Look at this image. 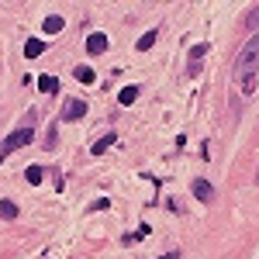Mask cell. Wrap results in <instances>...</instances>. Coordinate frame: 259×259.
<instances>
[{"mask_svg": "<svg viewBox=\"0 0 259 259\" xmlns=\"http://www.w3.org/2000/svg\"><path fill=\"white\" fill-rule=\"evenodd\" d=\"M41 31H45V35H59V31H62V18H59V14L45 18V24H41Z\"/></svg>", "mask_w": 259, "mask_h": 259, "instance_id": "30bf717a", "label": "cell"}, {"mask_svg": "<svg viewBox=\"0 0 259 259\" xmlns=\"http://www.w3.org/2000/svg\"><path fill=\"white\" fill-rule=\"evenodd\" d=\"M194 197H197L200 204H211V200H214V187H211L207 180H194Z\"/></svg>", "mask_w": 259, "mask_h": 259, "instance_id": "5b68a950", "label": "cell"}, {"mask_svg": "<svg viewBox=\"0 0 259 259\" xmlns=\"http://www.w3.org/2000/svg\"><path fill=\"white\" fill-rule=\"evenodd\" d=\"M114 142H118L114 135H104V139H97L94 145H90V152H94V156H104V152H107V149H111Z\"/></svg>", "mask_w": 259, "mask_h": 259, "instance_id": "9c48e42d", "label": "cell"}, {"mask_svg": "<svg viewBox=\"0 0 259 259\" xmlns=\"http://www.w3.org/2000/svg\"><path fill=\"white\" fill-rule=\"evenodd\" d=\"M41 145H45V149H56V145H59V128H56V124H49V132H45V142H41Z\"/></svg>", "mask_w": 259, "mask_h": 259, "instance_id": "9a60e30c", "label": "cell"}, {"mask_svg": "<svg viewBox=\"0 0 259 259\" xmlns=\"http://www.w3.org/2000/svg\"><path fill=\"white\" fill-rule=\"evenodd\" d=\"M135 100H139V87H124V90L118 94V104H121V107H132Z\"/></svg>", "mask_w": 259, "mask_h": 259, "instance_id": "ba28073f", "label": "cell"}, {"mask_svg": "<svg viewBox=\"0 0 259 259\" xmlns=\"http://www.w3.org/2000/svg\"><path fill=\"white\" fill-rule=\"evenodd\" d=\"M31 128H35V124H21L18 132H11V135L4 139V145H0V162L7 159L11 152H18V149H24L28 142L35 139V132H31Z\"/></svg>", "mask_w": 259, "mask_h": 259, "instance_id": "7a4b0ae2", "label": "cell"}, {"mask_svg": "<svg viewBox=\"0 0 259 259\" xmlns=\"http://www.w3.org/2000/svg\"><path fill=\"white\" fill-rule=\"evenodd\" d=\"M256 183H259V169H256Z\"/></svg>", "mask_w": 259, "mask_h": 259, "instance_id": "ffe728a7", "label": "cell"}, {"mask_svg": "<svg viewBox=\"0 0 259 259\" xmlns=\"http://www.w3.org/2000/svg\"><path fill=\"white\" fill-rule=\"evenodd\" d=\"M207 52H211V45H207V41H200V45L190 49V62H187V73H190V76H197V73H200V62H204Z\"/></svg>", "mask_w": 259, "mask_h": 259, "instance_id": "3957f363", "label": "cell"}, {"mask_svg": "<svg viewBox=\"0 0 259 259\" xmlns=\"http://www.w3.org/2000/svg\"><path fill=\"white\" fill-rule=\"evenodd\" d=\"M73 76H76L80 83H97V73H94L90 66H76V69H73Z\"/></svg>", "mask_w": 259, "mask_h": 259, "instance_id": "8fae6325", "label": "cell"}, {"mask_svg": "<svg viewBox=\"0 0 259 259\" xmlns=\"http://www.w3.org/2000/svg\"><path fill=\"white\" fill-rule=\"evenodd\" d=\"M38 90H41V94H56V90H59V80L45 73V76H38Z\"/></svg>", "mask_w": 259, "mask_h": 259, "instance_id": "7c38bea8", "label": "cell"}, {"mask_svg": "<svg viewBox=\"0 0 259 259\" xmlns=\"http://www.w3.org/2000/svg\"><path fill=\"white\" fill-rule=\"evenodd\" d=\"M41 52H45V41L41 38H28L24 41V56H28V59H38Z\"/></svg>", "mask_w": 259, "mask_h": 259, "instance_id": "52a82bcc", "label": "cell"}, {"mask_svg": "<svg viewBox=\"0 0 259 259\" xmlns=\"http://www.w3.org/2000/svg\"><path fill=\"white\" fill-rule=\"evenodd\" d=\"M245 24H249V28H259V11H252V14H249V21H245Z\"/></svg>", "mask_w": 259, "mask_h": 259, "instance_id": "d6986e66", "label": "cell"}, {"mask_svg": "<svg viewBox=\"0 0 259 259\" xmlns=\"http://www.w3.org/2000/svg\"><path fill=\"white\" fill-rule=\"evenodd\" d=\"M235 73H239L242 80H249V76H256V73H259V31L242 45L239 62H235Z\"/></svg>", "mask_w": 259, "mask_h": 259, "instance_id": "6da1fadb", "label": "cell"}, {"mask_svg": "<svg viewBox=\"0 0 259 259\" xmlns=\"http://www.w3.org/2000/svg\"><path fill=\"white\" fill-rule=\"evenodd\" d=\"M28 183H41V166H28Z\"/></svg>", "mask_w": 259, "mask_h": 259, "instance_id": "2e32d148", "label": "cell"}, {"mask_svg": "<svg viewBox=\"0 0 259 259\" xmlns=\"http://www.w3.org/2000/svg\"><path fill=\"white\" fill-rule=\"evenodd\" d=\"M242 90H245V94H252V90H256V80H252V76H249V80H242Z\"/></svg>", "mask_w": 259, "mask_h": 259, "instance_id": "ac0fdd59", "label": "cell"}, {"mask_svg": "<svg viewBox=\"0 0 259 259\" xmlns=\"http://www.w3.org/2000/svg\"><path fill=\"white\" fill-rule=\"evenodd\" d=\"M0 218L14 221V218H18V204H14V200H0Z\"/></svg>", "mask_w": 259, "mask_h": 259, "instance_id": "4fadbf2b", "label": "cell"}, {"mask_svg": "<svg viewBox=\"0 0 259 259\" xmlns=\"http://www.w3.org/2000/svg\"><path fill=\"white\" fill-rule=\"evenodd\" d=\"M83 114H87V104H83L80 97H69L62 104V121H80Z\"/></svg>", "mask_w": 259, "mask_h": 259, "instance_id": "277c9868", "label": "cell"}, {"mask_svg": "<svg viewBox=\"0 0 259 259\" xmlns=\"http://www.w3.org/2000/svg\"><path fill=\"white\" fill-rule=\"evenodd\" d=\"M87 52H90V56H100V52H107V35H104V31H94V35L87 38Z\"/></svg>", "mask_w": 259, "mask_h": 259, "instance_id": "8992f818", "label": "cell"}, {"mask_svg": "<svg viewBox=\"0 0 259 259\" xmlns=\"http://www.w3.org/2000/svg\"><path fill=\"white\" fill-rule=\"evenodd\" d=\"M107 204H111V200H107V197H97V200H94V204H90V211H104Z\"/></svg>", "mask_w": 259, "mask_h": 259, "instance_id": "e0dca14e", "label": "cell"}, {"mask_svg": "<svg viewBox=\"0 0 259 259\" xmlns=\"http://www.w3.org/2000/svg\"><path fill=\"white\" fill-rule=\"evenodd\" d=\"M156 38H159V31H156V28H152V31H145V35L139 38V52H149V49L156 45Z\"/></svg>", "mask_w": 259, "mask_h": 259, "instance_id": "5bb4252c", "label": "cell"}]
</instances>
